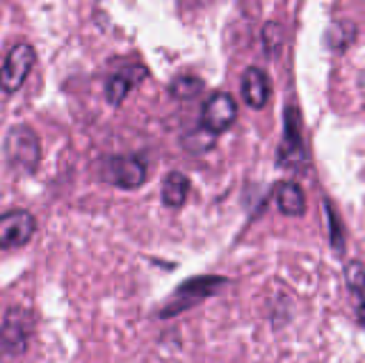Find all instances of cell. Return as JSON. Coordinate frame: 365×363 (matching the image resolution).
Segmentation results:
<instances>
[{
  "label": "cell",
  "mask_w": 365,
  "mask_h": 363,
  "mask_svg": "<svg viewBox=\"0 0 365 363\" xmlns=\"http://www.w3.org/2000/svg\"><path fill=\"white\" fill-rule=\"evenodd\" d=\"M274 201L285 218H302L306 213V195L294 180H281L274 185Z\"/></svg>",
  "instance_id": "11"
},
{
  "label": "cell",
  "mask_w": 365,
  "mask_h": 363,
  "mask_svg": "<svg viewBox=\"0 0 365 363\" xmlns=\"http://www.w3.org/2000/svg\"><path fill=\"white\" fill-rule=\"evenodd\" d=\"M226 283L224 277H194V279H187L182 286L174 292V302H171L167 309L163 311V317H169L174 313H180L182 309H187V306L201 302L203 297H210L217 290Z\"/></svg>",
  "instance_id": "7"
},
{
  "label": "cell",
  "mask_w": 365,
  "mask_h": 363,
  "mask_svg": "<svg viewBox=\"0 0 365 363\" xmlns=\"http://www.w3.org/2000/svg\"><path fill=\"white\" fill-rule=\"evenodd\" d=\"M146 76L148 71L142 64H128V66H123V69L114 71L106 83V101L114 108L121 106L125 96H128Z\"/></svg>",
  "instance_id": "9"
},
{
  "label": "cell",
  "mask_w": 365,
  "mask_h": 363,
  "mask_svg": "<svg viewBox=\"0 0 365 363\" xmlns=\"http://www.w3.org/2000/svg\"><path fill=\"white\" fill-rule=\"evenodd\" d=\"M32 334V317L26 309H9L5 315L3 329H0V343L9 354H21L28 347Z\"/></svg>",
  "instance_id": "8"
},
{
  "label": "cell",
  "mask_w": 365,
  "mask_h": 363,
  "mask_svg": "<svg viewBox=\"0 0 365 363\" xmlns=\"http://www.w3.org/2000/svg\"><path fill=\"white\" fill-rule=\"evenodd\" d=\"M345 279H347V286L354 292V300H356V315H359V322L365 329V267L361 263H347L345 267Z\"/></svg>",
  "instance_id": "13"
},
{
  "label": "cell",
  "mask_w": 365,
  "mask_h": 363,
  "mask_svg": "<svg viewBox=\"0 0 365 363\" xmlns=\"http://www.w3.org/2000/svg\"><path fill=\"white\" fill-rule=\"evenodd\" d=\"M169 92L178 101H190L203 92V81L197 76H178L176 81L169 85Z\"/></svg>",
  "instance_id": "15"
},
{
  "label": "cell",
  "mask_w": 365,
  "mask_h": 363,
  "mask_svg": "<svg viewBox=\"0 0 365 363\" xmlns=\"http://www.w3.org/2000/svg\"><path fill=\"white\" fill-rule=\"evenodd\" d=\"M5 155L7 163L14 169H19V172L34 174L41 160V144L37 133L30 126H26V123L14 126L5 138Z\"/></svg>",
  "instance_id": "1"
},
{
  "label": "cell",
  "mask_w": 365,
  "mask_h": 363,
  "mask_svg": "<svg viewBox=\"0 0 365 363\" xmlns=\"http://www.w3.org/2000/svg\"><path fill=\"white\" fill-rule=\"evenodd\" d=\"M37 64V53L30 44L21 41L5 55V62L0 66V89L5 94H14L28 81L30 71Z\"/></svg>",
  "instance_id": "3"
},
{
  "label": "cell",
  "mask_w": 365,
  "mask_h": 363,
  "mask_svg": "<svg viewBox=\"0 0 365 363\" xmlns=\"http://www.w3.org/2000/svg\"><path fill=\"white\" fill-rule=\"evenodd\" d=\"M324 208H327V218H329V237H331V247L336 249L338 254L345 252V233H342V224L338 220V215L331 206V201H324Z\"/></svg>",
  "instance_id": "16"
},
{
  "label": "cell",
  "mask_w": 365,
  "mask_h": 363,
  "mask_svg": "<svg viewBox=\"0 0 365 363\" xmlns=\"http://www.w3.org/2000/svg\"><path fill=\"white\" fill-rule=\"evenodd\" d=\"M262 46H265V53L269 55V58H274L281 46H283V30L279 24H265V28H262Z\"/></svg>",
  "instance_id": "17"
},
{
  "label": "cell",
  "mask_w": 365,
  "mask_h": 363,
  "mask_svg": "<svg viewBox=\"0 0 365 363\" xmlns=\"http://www.w3.org/2000/svg\"><path fill=\"white\" fill-rule=\"evenodd\" d=\"M277 163L285 169H297L306 163V149L302 138V115L297 106H288L283 112V142L279 146Z\"/></svg>",
  "instance_id": "4"
},
{
  "label": "cell",
  "mask_w": 365,
  "mask_h": 363,
  "mask_svg": "<svg viewBox=\"0 0 365 363\" xmlns=\"http://www.w3.org/2000/svg\"><path fill=\"white\" fill-rule=\"evenodd\" d=\"M237 119V103L231 94L215 92L201 108V128L208 135L226 133Z\"/></svg>",
  "instance_id": "6"
},
{
  "label": "cell",
  "mask_w": 365,
  "mask_h": 363,
  "mask_svg": "<svg viewBox=\"0 0 365 363\" xmlns=\"http://www.w3.org/2000/svg\"><path fill=\"white\" fill-rule=\"evenodd\" d=\"M240 92H242V101L254 110H262L267 106L269 94H272V85L267 73L258 69V66H249L242 73V81H240Z\"/></svg>",
  "instance_id": "10"
},
{
  "label": "cell",
  "mask_w": 365,
  "mask_h": 363,
  "mask_svg": "<svg viewBox=\"0 0 365 363\" xmlns=\"http://www.w3.org/2000/svg\"><path fill=\"white\" fill-rule=\"evenodd\" d=\"M148 167L140 155H108L101 163V178L121 190H135L144 185Z\"/></svg>",
  "instance_id": "2"
},
{
  "label": "cell",
  "mask_w": 365,
  "mask_h": 363,
  "mask_svg": "<svg viewBox=\"0 0 365 363\" xmlns=\"http://www.w3.org/2000/svg\"><path fill=\"white\" fill-rule=\"evenodd\" d=\"M354 37H356V28H354V24L340 21V24H334L327 30V46L336 53H342L354 41Z\"/></svg>",
  "instance_id": "14"
},
{
  "label": "cell",
  "mask_w": 365,
  "mask_h": 363,
  "mask_svg": "<svg viewBox=\"0 0 365 363\" xmlns=\"http://www.w3.org/2000/svg\"><path fill=\"white\" fill-rule=\"evenodd\" d=\"M34 233H37V220L30 210L11 208L0 215V249L3 252L26 247Z\"/></svg>",
  "instance_id": "5"
},
{
  "label": "cell",
  "mask_w": 365,
  "mask_h": 363,
  "mask_svg": "<svg viewBox=\"0 0 365 363\" xmlns=\"http://www.w3.org/2000/svg\"><path fill=\"white\" fill-rule=\"evenodd\" d=\"M190 195V178L182 172H169L163 180V190H160V199L167 208H180L185 206Z\"/></svg>",
  "instance_id": "12"
}]
</instances>
